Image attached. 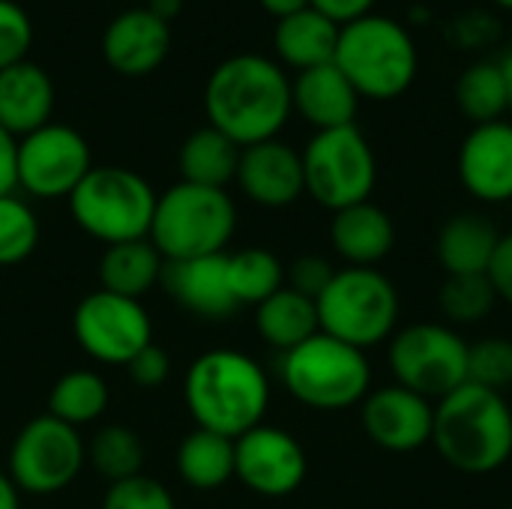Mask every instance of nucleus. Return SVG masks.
I'll use <instances>...</instances> for the list:
<instances>
[{
	"instance_id": "nucleus-34",
	"label": "nucleus",
	"mask_w": 512,
	"mask_h": 509,
	"mask_svg": "<svg viewBox=\"0 0 512 509\" xmlns=\"http://www.w3.org/2000/svg\"><path fill=\"white\" fill-rule=\"evenodd\" d=\"M498 294L489 276H447L438 291V309L450 324H480L492 315Z\"/></svg>"
},
{
	"instance_id": "nucleus-47",
	"label": "nucleus",
	"mask_w": 512,
	"mask_h": 509,
	"mask_svg": "<svg viewBox=\"0 0 512 509\" xmlns=\"http://www.w3.org/2000/svg\"><path fill=\"white\" fill-rule=\"evenodd\" d=\"M495 3H498L501 9H510V12H512V0H495Z\"/></svg>"
},
{
	"instance_id": "nucleus-28",
	"label": "nucleus",
	"mask_w": 512,
	"mask_h": 509,
	"mask_svg": "<svg viewBox=\"0 0 512 509\" xmlns=\"http://www.w3.org/2000/svg\"><path fill=\"white\" fill-rule=\"evenodd\" d=\"M177 477L195 492H216L234 480V441L192 429L177 447Z\"/></svg>"
},
{
	"instance_id": "nucleus-22",
	"label": "nucleus",
	"mask_w": 512,
	"mask_h": 509,
	"mask_svg": "<svg viewBox=\"0 0 512 509\" xmlns=\"http://www.w3.org/2000/svg\"><path fill=\"white\" fill-rule=\"evenodd\" d=\"M330 243L348 267H375L396 246V225L390 213L372 201L333 213Z\"/></svg>"
},
{
	"instance_id": "nucleus-32",
	"label": "nucleus",
	"mask_w": 512,
	"mask_h": 509,
	"mask_svg": "<svg viewBox=\"0 0 512 509\" xmlns=\"http://www.w3.org/2000/svg\"><path fill=\"white\" fill-rule=\"evenodd\" d=\"M456 105L468 120H474V126L504 120V114L510 111V102H507L501 66L498 63L468 66L456 81Z\"/></svg>"
},
{
	"instance_id": "nucleus-25",
	"label": "nucleus",
	"mask_w": 512,
	"mask_h": 509,
	"mask_svg": "<svg viewBox=\"0 0 512 509\" xmlns=\"http://www.w3.org/2000/svg\"><path fill=\"white\" fill-rule=\"evenodd\" d=\"M162 273L165 258L150 240L105 246L99 258V288L129 300H141L156 285H162Z\"/></svg>"
},
{
	"instance_id": "nucleus-27",
	"label": "nucleus",
	"mask_w": 512,
	"mask_h": 509,
	"mask_svg": "<svg viewBox=\"0 0 512 509\" xmlns=\"http://www.w3.org/2000/svg\"><path fill=\"white\" fill-rule=\"evenodd\" d=\"M237 165H240V147L213 126H201L189 132L177 153L180 180L195 186L225 189L228 183H234Z\"/></svg>"
},
{
	"instance_id": "nucleus-46",
	"label": "nucleus",
	"mask_w": 512,
	"mask_h": 509,
	"mask_svg": "<svg viewBox=\"0 0 512 509\" xmlns=\"http://www.w3.org/2000/svg\"><path fill=\"white\" fill-rule=\"evenodd\" d=\"M501 66V75H504V87H507V102H510L512 108V51L498 63Z\"/></svg>"
},
{
	"instance_id": "nucleus-30",
	"label": "nucleus",
	"mask_w": 512,
	"mask_h": 509,
	"mask_svg": "<svg viewBox=\"0 0 512 509\" xmlns=\"http://www.w3.org/2000/svg\"><path fill=\"white\" fill-rule=\"evenodd\" d=\"M225 273L237 306H258L267 297H273L279 288H285V264L270 249L261 246L228 252Z\"/></svg>"
},
{
	"instance_id": "nucleus-16",
	"label": "nucleus",
	"mask_w": 512,
	"mask_h": 509,
	"mask_svg": "<svg viewBox=\"0 0 512 509\" xmlns=\"http://www.w3.org/2000/svg\"><path fill=\"white\" fill-rule=\"evenodd\" d=\"M456 171L468 195L477 201H512V123L492 120L474 126L459 147Z\"/></svg>"
},
{
	"instance_id": "nucleus-26",
	"label": "nucleus",
	"mask_w": 512,
	"mask_h": 509,
	"mask_svg": "<svg viewBox=\"0 0 512 509\" xmlns=\"http://www.w3.org/2000/svg\"><path fill=\"white\" fill-rule=\"evenodd\" d=\"M255 330L270 348H276L279 354H288L306 339H312L315 333H321L318 306L315 300L285 285L273 297L255 306Z\"/></svg>"
},
{
	"instance_id": "nucleus-48",
	"label": "nucleus",
	"mask_w": 512,
	"mask_h": 509,
	"mask_svg": "<svg viewBox=\"0 0 512 509\" xmlns=\"http://www.w3.org/2000/svg\"><path fill=\"white\" fill-rule=\"evenodd\" d=\"M144 3H147V0H144Z\"/></svg>"
},
{
	"instance_id": "nucleus-43",
	"label": "nucleus",
	"mask_w": 512,
	"mask_h": 509,
	"mask_svg": "<svg viewBox=\"0 0 512 509\" xmlns=\"http://www.w3.org/2000/svg\"><path fill=\"white\" fill-rule=\"evenodd\" d=\"M258 3H261V9L270 12L276 21H279V18H288V15H294V12H300V9L309 6V0H258Z\"/></svg>"
},
{
	"instance_id": "nucleus-42",
	"label": "nucleus",
	"mask_w": 512,
	"mask_h": 509,
	"mask_svg": "<svg viewBox=\"0 0 512 509\" xmlns=\"http://www.w3.org/2000/svg\"><path fill=\"white\" fill-rule=\"evenodd\" d=\"M18 189V138L0 126V195Z\"/></svg>"
},
{
	"instance_id": "nucleus-1",
	"label": "nucleus",
	"mask_w": 512,
	"mask_h": 509,
	"mask_svg": "<svg viewBox=\"0 0 512 509\" xmlns=\"http://www.w3.org/2000/svg\"><path fill=\"white\" fill-rule=\"evenodd\" d=\"M207 126L228 135L240 150L276 138L291 105V78L285 66L264 54H234L222 60L204 84Z\"/></svg>"
},
{
	"instance_id": "nucleus-44",
	"label": "nucleus",
	"mask_w": 512,
	"mask_h": 509,
	"mask_svg": "<svg viewBox=\"0 0 512 509\" xmlns=\"http://www.w3.org/2000/svg\"><path fill=\"white\" fill-rule=\"evenodd\" d=\"M0 509H21V492L6 471H0Z\"/></svg>"
},
{
	"instance_id": "nucleus-8",
	"label": "nucleus",
	"mask_w": 512,
	"mask_h": 509,
	"mask_svg": "<svg viewBox=\"0 0 512 509\" xmlns=\"http://www.w3.org/2000/svg\"><path fill=\"white\" fill-rule=\"evenodd\" d=\"M315 306L321 333L360 351L390 342L399 327V291L375 267L336 270Z\"/></svg>"
},
{
	"instance_id": "nucleus-39",
	"label": "nucleus",
	"mask_w": 512,
	"mask_h": 509,
	"mask_svg": "<svg viewBox=\"0 0 512 509\" xmlns=\"http://www.w3.org/2000/svg\"><path fill=\"white\" fill-rule=\"evenodd\" d=\"M126 372H129V378H132L135 387H141V390H159L168 381V375H171V357L153 342V345H147L141 354H135L126 363Z\"/></svg>"
},
{
	"instance_id": "nucleus-13",
	"label": "nucleus",
	"mask_w": 512,
	"mask_h": 509,
	"mask_svg": "<svg viewBox=\"0 0 512 509\" xmlns=\"http://www.w3.org/2000/svg\"><path fill=\"white\" fill-rule=\"evenodd\" d=\"M93 153L87 138L66 123H45L18 138V189L36 201L69 198L90 174Z\"/></svg>"
},
{
	"instance_id": "nucleus-20",
	"label": "nucleus",
	"mask_w": 512,
	"mask_h": 509,
	"mask_svg": "<svg viewBox=\"0 0 512 509\" xmlns=\"http://www.w3.org/2000/svg\"><path fill=\"white\" fill-rule=\"evenodd\" d=\"M294 111L315 126V132L351 126L360 108V96L336 63H324L306 72H297L291 81Z\"/></svg>"
},
{
	"instance_id": "nucleus-33",
	"label": "nucleus",
	"mask_w": 512,
	"mask_h": 509,
	"mask_svg": "<svg viewBox=\"0 0 512 509\" xmlns=\"http://www.w3.org/2000/svg\"><path fill=\"white\" fill-rule=\"evenodd\" d=\"M42 228L30 201L12 195H0V267L24 264L39 246Z\"/></svg>"
},
{
	"instance_id": "nucleus-6",
	"label": "nucleus",
	"mask_w": 512,
	"mask_h": 509,
	"mask_svg": "<svg viewBox=\"0 0 512 509\" xmlns=\"http://www.w3.org/2000/svg\"><path fill=\"white\" fill-rule=\"evenodd\" d=\"M156 198L144 174L123 165H93L66 201L75 225L87 237L117 246L147 240Z\"/></svg>"
},
{
	"instance_id": "nucleus-9",
	"label": "nucleus",
	"mask_w": 512,
	"mask_h": 509,
	"mask_svg": "<svg viewBox=\"0 0 512 509\" xmlns=\"http://www.w3.org/2000/svg\"><path fill=\"white\" fill-rule=\"evenodd\" d=\"M300 156L306 195L330 213L372 198L378 183V159L357 123L315 132Z\"/></svg>"
},
{
	"instance_id": "nucleus-29",
	"label": "nucleus",
	"mask_w": 512,
	"mask_h": 509,
	"mask_svg": "<svg viewBox=\"0 0 512 509\" xmlns=\"http://www.w3.org/2000/svg\"><path fill=\"white\" fill-rule=\"evenodd\" d=\"M111 393L105 378L96 369H72L60 375L48 393V411L66 426H90L108 411Z\"/></svg>"
},
{
	"instance_id": "nucleus-12",
	"label": "nucleus",
	"mask_w": 512,
	"mask_h": 509,
	"mask_svg": "<svg viewBox=\"0 0 512 509\" xmlns=\"http://www.w3.org/2000/svg\"><path fill=\"white\" fill-rule=\"evenodd\" d=\"M78 348L105 366H126L135 354L153 345V321L141 300L111 291H90L72 312Z\"/></svg>"
},
{
	"instance_id": "nucleus-2",
	"label": "nucleus",
	"mask_w": 512,
	"mask_h": 509,
	"mask_svg": "<svg viewBox=\"0 0 512 509\" xmlns=\"http://www.w3.org/2000/svg\"><path fill=\"white\" fill-rule=\"evenodd\" d=\"M183 402L195 429L237 441L264 423L270 378L255 357L237 348H213L189 363L183 375Z\"/></svg>"
},
{
	"instance_id": "nucleus-19",
	"label": "nucleus",
	"mask_w": 512,
	"mask_h": 509,
	"mask_svg": "<svg viewBox=\"0 0 512 509\" xmlns=\"http://www.w3.org/2000/svg\"><path fill=\"white\" fill-rule=\"evenodd\" d=\"M225 255H207L192 261H165L162 288L174 297L180 309L201 321H225L240 306L228 288Z\"/></svg>"
},
{
	"instance_id": "nucleus-35",
	"label": "nucleus",
	"mask_w": 512,
	"mask_h": 509,
	"mask_svg": "<svg viewBox=\"0 0 512 509\" xmlns=\"http://www.w3.org/2000/svg\"><path fill=\"white\" fill-rule=\"evenodd\" d=\"M468 381L495 393L512 387V342L507 336H489L468 345Z\"/></svg>"
},
{
	"instance_id": "nucleus-21",
	"label": "nucleus",
	"mask_w": 512,
	"mask_h": 509,
	"mask_svg": "<svg viewBox=\"0 0 512 509\" xmlns=\"http://www.w3.org/2000/svg\"><path fill=\"white\" fill-rule=\"evenodd\" d=\"M54 102V81L39 63L21 60L0 72V126L9 135L24 138L51 123Z\"/></svg>"
},
{
	"instance_id": "nucleus-23",
	"label": "nucleus",
	"mask_w": 512,
	"mask_h": 509,
	"mask_svg": "<svg viewBox=\"0 0 512 509\" xmlns=\"http://www.w3.org/2000/svg\"><path fill=\"white\" fill-rule=\"evenodd\" d=\"M336 45H339V24H333L327 15H321L312 6L288 18H279L273 30L276 63L291 66L297 72L333 63Z\"/></svg>"
},
{
	"instance_id": "nucleus-24",
	"label": "nucleus",
	"mask_w": 512,
	"mask_h": 509,
	"mask_svg": "<svg viewBox=\"0 0 512 509\" xmlns=\"http://www.w3.org/2000/svg\"><path fill=\"white\" fill-rule=\"evenodd\" d=\"M501 243V231L480 213L453 216L435 243L438 261L447 276H486Z\"/></svg>"
},
{
	"instance_id": "nucleus-7",
	"label": "nucleus",
	"mask_w": 512,
	"mask_h": 509,
	"mask_svg": "<svg viewBox=\"0 0 512 509\" xmlns=\"http://www.w3.org/2000/svg\"><path fill=\"white\" fill-rule=\"evenodd\" d=\"M282 387L312 411H345L360 405L372 390L366 351L351 348L327 333H315L279 360Z\"/></svg>"
},
{
	"instance_id": "nucleus-10",
	"label": "nucleus",
	"mask_w": 512,
	"mask_h": 509,
	"mask_svg": "<svg viewBox=\"0 0 512 509\" xmlns=\"http://www.w3.org/2000/svg\"><path fill=\"white\" fill-rule=\"evenodd\" d=\"M87 465V441L51 414L27 420L9 447L6 474L21 495L48 498L69 489Z\"/></svg>"
},
{
	"instance_id": "nucleus-11",
	"label": "nucleus",
	"mask_w": 512,
	"mask_h": 509,
	"mask_svg": "<svg viewBox=\"0 0 512 509\" xmlns=\"http://www.w3.org/2000/svg\"><path fill=\"white\" fill-rule=\"evenodd\" d=\"M387 360L396 384L429 402L468 384V342L447 324L426 321L396 330Z\"/></svg>"
},
{
	"instance_id": "nucleus-17",
	"label": "nucleus",
	"mask_w": 512,
	"mask_h": 509,
	"mask_svg": "<svg viewBox=\"0 0 512 509\" xmlns=\"http://www.w3.org/2000/svg\"><path fill=\"white\" fill-rule=\"evenodd\" d=\"M234 180L252 204L267 210L291 207L306 195L303 156L279 138L243 147Z\"/></svg>"
},
{
	"instance_id": "nucleus-36",
	"label": "nucleus",
	"mask_w": 512,
	"mask_h": 509,
	"mask_svg": "<svg viewBox=\"0 0 512 509\" xmlns=\"http://www.w3.org/2000/svg\"><path fill=\"white\" fill-rule=\"evenodd\" d=\"M102 509H177V504L165 483H159L156 477L138 474V477L111 483L102 498Z\"/></svg>"
},
{
	"instance_id": "nucleus-31",
	"label": "nucleus",
	"mask_w": 512,
	"mask_h": 509,
	"mask_svg": "<svg viewBox=\"0 0 512 509\" xmlns=\"http://www.w3.org/2000/svg\"><path fill=\"white\" fill-rule=\"evenodd\" d=\"M144 441L129 426H102L87 441V465L108 483H120L144 474Z\"/></svg>"
},
{
	"instance_id": "nucleus-15",
	"label": "nucleus",
	"mask_w": 512,
	"mask_h": 509,
	"mask_svg": "<svg viewBox=\"0 0 512 509\" xmlns=\"http://www.w3.org/2000/svg\"><path fill=\"white\" fill-rule=\"evenodd\" d=\"M360 423L372 444L387 453H414L432 444L435 405L399 384L369 390L360 402Z\"/></svg>"
},
{
	"instance_id": "nucleus-5",
	"label": "nucleus",
	"mask_w": 512,
	"mask_h": 509,
	"mask_svg": "<svg viewBox=\"0 0 512 509\" xmlns=\"http://www.w3.org/2000/svg\"><path fill=\"white\" fill-rule=\"evenodd\" d=\"M237 231V204L228 189L174 183L156 198L147 240L165 261H192L228 252Z\"/></svg>"
},
{
	"instance_id": "nucleus-37",
	"label": "nucleus",
	"mask_w": 512,
	"mask_h": 509,
	"mask_svg": "<svg viewBox=\"0 0 512 509\" xmlns=\"http://www.w3.org/2000/svg\"><path fill=\"white\" fill-rule=\"evenodd\" d=\"M33 48V21L15 0H0V72L27 60Z\"/></svg>"
},
{
	"instance_id": "nucleus-38",
	"label": "nucleus",
	"mask_w": 512,
	"mask_h": 509,
	"mask_svg": "<svg viewBox=\"0 0 512 509\" xmlns=\"http://www.w3.org/2000/svg\"><path fill=\"white\" fill-rule=\"evenodd\" d=\"M333 276H336V267L327 258H321V255H300L285 270V285L294 288L297 294L309 297V300H318Z\"/></svg>"
},
{
	"instance_id": "nucleus-45",
	"label": "nucleus",
	"mask_w": 512,
	"mask_h": 509,
	"mask_svg": "<svg viewBox=\"0 0 512 509\" xmlns=\"http://www.w3.org/2000/svg\"><path fill=\"white\" fill-rule=\"evenodd\" d=\"M144 6H147L153 15H159L162 21H168V24H171V21L180 15V9H183V0H147Z\"/></svg>"
},
{
	"instance_id": "nucleus-40",
	"label": "nucleus",
	"mask_w": 512,
	"mask_h": 509,
	"mask_svg": "<svg viewBox=\"0 0 512 509\" xmlns=\"http://www.w3.org/2000/svg\"><path fill=\"white\" fill-rule=\"evenodd\" d=\"M486 276H489L498 300H504L512 309V234H501V243L495 249V258H492Z\"/></svg>"
},
{
	"instance_id": "nucleus-3",
	"label": "nucleus",
	"mask_w": 512,
	"mask_h": 509,
	"mask_svg": "<svg viewBox=\"0 0 512 509\" xmlns=\"http://www.w3.org/2000/svg\"><path fill=\"white\" fill-rule=\"evenodd\" d=\"M432 444L441 459L471 477L495 474L512 459V408L504 393L462 384L435 405Z\"/></svg>"
},
{
	"instance_id": "nucleus-41",
	"label": "nucleus",
	"mask_w": 512,
	"mask_h": 509,
	"mask_svg": "<svg viewBox=\"0 0 512 509\" xmlns=\"http://www.w3.org/2000/svg\"><path fill=\"white\" fill-rule=\"evenodd\" d=\"M375 3H378V0H309L312 9H318L321 15H327V18H330L333 24H339V27H345V24H351V21L369 15Z\"/></svg>"
},
{
	"instance_id": "nucleus-14",
	"label": "nucleus",
	"mask_w": 512,
	"mask_h": 509,
	"mask_svg": "<svg viewBox=\"0 0 512 509\" xmlns=\"http://www.w3.org/2000/svg\"><path fill=\"white\" fill-rule=\"evenodd\" d=\"M306 471V450L288 429L261 423L234 441V477L261 498L294 495Z\"/></svg>"
},
{
	"instance_id": "nucleus-18",
	"label": "nucleus",
	"mask_w": 512,
	"mask_h": 509,
	"mask_svg": "<svg viewBox=\"0 0 512 509\" xmlns=\"http://www.w3.org/2000/svg\"><path fill=\"white\" fill-rule=\"evenodd\" d=\"M171 51V24L147 6H132L114 15L102 33V57L108 69L126 78L156 72Z\"/></svg>"
},
{
	"instance_id": "nucleus-4",
	"label": "nucleus",
	"mask_w": 512,
	"mask_h": 509,
	"mask_svg": "<svg viewBox=\"0 0 512 509\" xmlns=\"http://www.w3.org/2000/svg\"><path fill=\"white\" fill-rule=\"evenodd\" d=\"M333 63L351 81L360 99H396L402 96L420 69V51L405 24L390 15H363L339 27V45Z\"/></svg>"
}]
</instances>
